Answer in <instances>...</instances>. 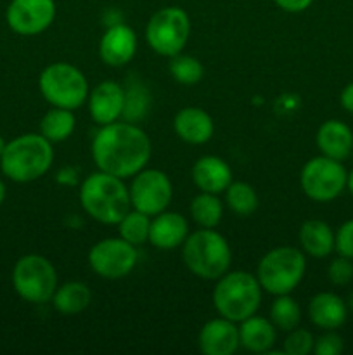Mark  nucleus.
Instances as JSON below:
<instances>
[{"mask_svg":"<svg viewBox=\"0 0 353 355\" xmlns=\"http://www.w3.org/2000/svg\"><path fill=\"white\" fill-rule=\"evenodd\" d=\"M75 114L71 110L52 106L40 121V134L51 142H62L75 132Z\"/></svg>","mask_w":353,"mask_h":355,"instance_id":"nucleus-25","label":"nucleus"},{"mask_svg":"<svg viewBox=\"0 0 353 355\" xmlns=\"http://www.w3.org/2000/svg\"><path fill=\"white\" fill-rule=\"evenodd\" d=\"M315 338L308 329L294 328L287 331L286 340L282 343V352L287 355H308L314 352Z\"/></svg>","mask_w":353,"mask_h":355,"instance_id":"nucleus-31","label":"nucleus"},{"mask_svg":"<svg viewBox=\"0 0 353 355\" xmlns=\"http://www.w3.org/2000/svg\"><path fill=\"white\" fill-rule=\"evenodd\" d=\"M87 101H89V113L92 120L97 125H107L123 116L127 92L120 83L107 80L93 87Z\"/></svg>","mask_w":353,"mask_h":355,"instance_id":"nucleus-14","label":"nucleus"},{"mask_svg":"<svg viewBox=\"0 0 353 355\" xmlns=\"http://www.w3.org/2000/svg\"><path fill=\"white\" fill-rule=\"evenodd\" d=\"M173 130L187 144H206L215 132L213 118L201 107H183L173 118Z\"/></svg>","mask_w":353,"mask_h":355,"instance_id":"nucleus-19","label":"nucleus"},{"mask_svg":"<svg viewBox=\"0 0 353 355\" xmlns=\"http://www.w3.org/2000/svg\"><path fill=\"white\" fill-rule=\"evenodd\" d=\"M298 239L303 253L314 257V259H325L331 255L336 248V234L332 232L331 225L324 220L311 218L301 224Z\"/></svg>","mask_w":353,"mask_h":355,"instance_id":"nucleus-23","label":"nucleus"},{"mask_svg":"<svg viewBox=\"0 0 353 355\" xmlns=\"http://www.w3.org/2000/svg\"><path fill=\"white\" fill-rule=\"evenodd\" d=\"M277 340V328L270 319L262 315H249L239 322V345L253 354H266Z\"/></svg>","mask_w":353,"mask_h":355,"instance_id":"nucleus-22","label":"nucleus"},{"mask_svg":"<svg viewBox=\"0 0 353 355\" xmlns=\"http://www.w3.org/2000/svg\"><path fill=\"white\" fill-rule=\"evenodd\" d=\"M38 89L51 106L78 110L89 97V82L76 66L69 62H52L38 78Z\"/></svg>","mask_w":353,"mask_h":355,"instance_id":"nucleus-7","label":"nucleus"},{"mask_svg":"<svg viewBox=\"0 0 353 355\" xmlns=\"http://www.w3.org/2000/svg\"><path fill=\"white\" fill-rule=\"evenodd\" d=\"M346 307H348V309H350V311H352V312H353V293H352V295H350V298H348V304H346Z\"/></svg>","mask_w":353,"mask_h":355,"instance_id":"nucleus-40","label":"nucleus"},{"mask_svg":"<svg viewBox=\"0 0 353 355\" xmlns=\"http://www.w3.org/2000/svg\"><path fill=\"white\" fill-rule=\"evenodd\" d=\"M170 75L182 85H196L203 80L204 66L201 64L199 59L192 55L176 54L170 61Z\"/></svg>","mask_w":353,"mask_h":355,"instance_id":"nucleus-30","label":"nucleus"},{"mask_svg":"<svg viewBox=\"0 0 353 355\" xmlns=\"http://www.w3.org/2000/svg\"><path fill=\"white\" fill-rule=\"evenodd\" d=\"M346 187H348V191L352 193V196H353V170L348 173V179H346Z\"/></svg>","mask_w":353,"mask_h":355,"instance_id":"nucleus-37","label":"nucleus"},{"mask_svg":"<svg viewBox=\"0 0 353 355\" xmlns=\"http://www.w3.org/2000/svg\"><path fill=\"white\" fill-rule=\"evenodd\" d=\"M327 277L334 286H346L353 279V263L346 257L339 255L327 267Z\"/></svg>","mask_w":353,"mask_h":355,"instance_id":"nucleus-32","label":"nucleus"},{"mask_svg":"<svg viewBox=\"0 0 353 355\" xmlns=\"http://www.w3.org/2000/svg\"><path fill=\"white\" fill-rule=\"evenodd\" d=\"M151 139L132 121L100 125L92 141V158L97 168L130 179L151 159Z\"/></svg>","mask_w":353,"mask_h":355,"instance_id":"nucleus-1","label":"nucleus"},{"mask_svg":"<svg viewBox=\"0 0 353 355\" xmlns=\"http://www.w3.org/2000/svg\"><path fill=\"white\" fill-rule=\"evenodd\" d=\"M182 260L196 277L217 281L230 270L232 250L220 232L201 227L199 231L190 232L183 241Z\"/></svg>","mask_w":353,"mask_h":355,"instance_id":"nucleus-4","label":"nucleus"},{"mask_svg":"<svg viewBox=\"0 0 353 355\" xmlns=\"http://www.w3.org/2000/svg\"><path fill=\"white\" fill-rule=\"evenodd\" d=\"M138 260L137 246L123 238H107L96 243L89 252V266L104 279H121L135 269Z\"/></svg>","mask_w":353,"mask_h":355,"instance_id":"nucleus-12","label":"nucleus"},{"mask_svg":"<svg viewBox=\"0 0 353 355\" xmlns=\"http://www.w3.org/2000/svg\"><path fill=\"white\" fill-rule=\"evenodd\" d=\"M190 175H192L194 184H196V187L201 193H225V189L232 182L230 165L225 159L213 155L201 156L192 165Z\"/></svg>","mask_w":353,"mask_h":355,"instance_id":"nucleus-18","label":"nucleus"},{"mask_svg":"<svg viewBox=\"0 0 353 355\" xmlns=\"http://www.w3.org/2000/svg\"><path fill=\"white\" fill-rule=\"evenodd\" d=\"M225 203L239 217H249L258 208L260 198L251 184L232 180L230 186L225 189Z\"/></svg>","mask_w":353,"mask_h":355,"instance_id":"nucleus-27","label":"nucleus"},{"mask_svg":"<svg viewBox=\"0 0 353 355\" xmlns=\"http://www.w3.org/2000/svg\"><path fill=\"white\" fill-rule=\"evenodd\" d=\"M339 255L353 260V218L345 222L336 232V248Z\"/></svg>","mask_w":353,"mask_h":355,"instance_id":"nucleus-34","label":"nucleus"},{"mask_svg":"<svg viewBox=\"0 0 353 355\" xmlns=\"http://www.w3.org/2000/svg\"><path fill=\"white\" fill-rule=\"evenodd\" d=\"M10 30L23 37H33L47 30L55 19L54 0H10L6 10Z\"/></svg>","mask_w":353,"mask_h":355,"instance_id":"nucleus-13","label":"nucleus"},{"mask_svg":"<svg viewBox=\"0 0 353 355\" xmlns=\"http://www.w3.org/2000/svg\"><path fill=\"white\" fill-rule=\"evenodd\" d=\"M137 37L130 26L123 23L111 24L99 42V55L104 64L121 68L135 58Z\"/></svg>","mask_w":353,"mask_h":355,"instance_id":"nucleus-15","label":"nucleus"},{"mask_svg":"<svg viewBox=\"0 0 353 355\" xmlns=\"http://www.w3.org/2000/svg\"><path fill=\"white\" fill-rule=\"evenodd\" d=\"M80 203L85 214L104 225H118L130 211V191L123 179L111 173L93 172L80 186Z\"/></svg>","mask_w":353,"mask_h":355,"instance_id":"nucleus-2","label":"nucleus"},{"mask_svg":"<svg viewBox=\"0 0 353 355\" xmlns=\"http://www.w3.org/2000/svg\"><path fill=\"white\" fill-rule=\"evenodd\" d=\"M343 338L334 331H327L320 338L315 340L314 352L317 355H339L343 352Z\"/></svg>","mask_w":353,"mask_h":355,"instance_id":"nucleus-33","label":"nucleus"},{"mask_svg":"<svg viewBox=\"0 0 353 355\" xmlns=\"http://www.w3.org/2000/svg\"><path fill=\"white\" fill-rule=\"evenodd\" d=\"M189 236V222L176 211H161L154 215L149 227V243L158 250H175Z\"/></svg>","mask_w":353,"mask_h":355,"instance_id":"nucleus-17","label":"nucleus"},{"mask_svg":"<svg viewBox=\"0 0 353 355\" xmlns=\"http://www.w3.org/2000/svg\"><path fill=\"white\" fill-rule=\"evenodd\" d=\"M149 227H151V217L135 210V208L118 222L120 238H123L125 241L134 246L144 245L145 241H149Z\"/></svg>","mask_w":353,"mask_h":355,"instance_id":"nucleus-29","label":"nucleus"},{"mask_svg":"<svg viewBox=\"0 0 353 355\" xmlns=\"http://www.w3.org/2000/svg\"><path fill=\"white\" fill-rule=\"evenodd\" d=\"M3 200H6V184L0 179V205L3 203Z\"/></svg>","mask_w":353,"mask_h":355,"instance_id":"nucleus-38","label":"nucleus"},{"mask_svg":"<svg viewBox=\"0 0 353 355\" xmlns=\"http://www.w3.org/2000/svg\"><path fill=\"white\" fill-rule=\"evenodd\" d=\"M6 144H7V142L3 141V137H2V135H0V158H2V155H3V149H6Z\"/></svg>","mask_w":353,"mask_h":355,"instance_id":"nucleus-39","label":"nucleus"},{"mask_svg":"<svg viewBox=\"0 0 353 355\" xmlns=\"http://www.w3.org/2000/svg\"><path fill=\"white\" fill-rule=\"evenodd\" d=\"M262 291L263 288L256 274L228 270L217 279L211 300L221 318L241 322L258 312L262 304Z\"/></svg>","mask_w":353,"mask_h":355,"instance_id":"nucleus-5","label":"nucleus"},{"mask_svg":"<svg viewBox=\"0 0 353 355\" xmlns=\"http://www.w3.org/2000/svg\"><path fill=\"white\" fill-rule=\"evenodd\" d=\"M54 162V148L42 134H23L7 142L0 158V170L17 184L38 180Z\"/></svg>","mask_w":353,"mask_h":355,"instance_id":"nucleus-3","label":"nucleus"},{"mask_svg":"<svg viewBox=\"0 0 353 355\" xmlns=\"http://www.w3.org/2000/svg\"><path fill=\"white\" fill-rule=\"evenodd\" d=\"M190 37L189 14L180 7H163L152 14L145 26V40L159 55L173 58L180 54Z\"/></svg>","mask_w":353,"mask_h":355,"instance_id":"nucleus-9","label":"nucleus"},{"mask_svg":"<svg viewBox=\"0 0 353 355\" xmlns=\"http://www.w3.org/2000/svg\"><path fill=\"white\" fill-rule=\"evenodd\" d=\"M197 347L204 355H232L239 349V326L227 318L208 321L197 335Z\"/></svg>","mask_w":353,"mask_h":355,"instance_id":"nucleus-16","label":"nucleus"},{"mask_svg":"<svg viewBox=\"0 0 353 355\" xmlns=\"http://www.w3.org/2000/svg\"><path fill=\"white\" fill-rule=\"evenodd\" d=\"M190 217L199 227L215 229L224 217V203L220 201L218 194L199 193L190 201Z\"/></svg>","mask_w":353,"mask_h":355,"instance_id":"nucleus-26","label":"nucleus"},{"mask_svg":"<svg viewBox=\"0 0 353 355\" xmlns=\"http://www.w3.org/2000/svg\"><path fill=\"white\" fill-rule=\"evenodd\" d=\"M317 148L324 156L332 159L348 158L353 151V132L346 123L339 120H327L317 130Z\"/></svg>","mask_w":353,"mask_h":355,"instance_id":"nucleus-21","label":"nucleus"},{"mask_svg":"<svg viewBox=\"0 0 353 355\" xmlns=\"http://www.w3.org/2000/svg\"><path fill=\"white\" fill-rule=\"evenodd\" d=\"M308 318L311 324L324 331H334L345 324L348 318V307L341 297L329 291L317 293L308 304Z\"/></svg>","mask_w":353,"mask_h":355,"instance_id":"nucleus-20","label":"nucleus"},{"mask_svg":"<svg viewBox=\"0 0 353 355\" xmlns=\"http://www.w3.org/2000/svg\"><path fill=\"white\" fill-rule=\"evenodd\" d=\"M52 305L62 315H76L85 311L92 302V290L80 281H68L55 288Z\"/></svg>","mask_w":353,"mask_h":355,"instance_id":"nucleus-24","label":"nucleus"},{"mask_svg":"<svg viewBox=\"0 0 353 355\" xmlns=\"http://www.w3.org/2000/svg\"><path fill=\"white\" fill-rule=\"evenodd\" d=\"M277 3V7H280L282 10L291 14H298V12H303L307 10L308 7L311 6L314 0H273Z\"/></svg>","mask_w":353,"mask_h":355,"instance_id":"nucleus-35","label":"nucleus"},{"mask_svg":"<svg viewBox=\"0 0 353 355\" xmlns=\"http://www.w3.org/2000/svg\"><path fill=\"white\" fill-rule=\"evenodd\" d=\"M132 208L154 217L170 207L173 198V186L163 170L142 168L135 173L130 186Z\"/></svg>","mask_w":353,"mask_h":355,"instance_id":"nucleus-11","label":"nucleus"},{"mask_svg":"<svg viewBox=\"0 0 353 355\" xmlns=\"http://www.w3.org/2000/svg\"><path fill=\"white\" fill-rule=\"evenodd\" d=\"M305 270L307 259L300 248L277 246L262 257L256 267V277L266 293L279 297L296 290L305 277Z\"/></svg>","mask_w":353,"mask_h":355,"instance_id":"nucleus-6","label":"nucleus"},{"mask_svg":"<svg viewBox=\"0 0 353 355\" xmlns=\"http://www.w3.org/2000/svg\"><path fill=\"white\" fill-rule=\"evenodd\" d=\"M270 321L280 331H291L301 322V307L289 295H279L270 305Z\"/></svg>","mask_w":353,"mask_h":355,"instance_id":"nucleus-28","label":"nucleus"},{"mask_svg":"<svg viewBox=\"0 0 353 355\" xmlns=\"http://www.w3.org/2000/svg\"><path fill=\"white\" fill-rule=\"evenodd\" d=\"M339 103H341L343 110H346L348 113L353 114V82L348 83L345 89L341 90V96H339Z\"/></svg>","mask_w":353,"mask_h":355,"instance_id":"nucleus-36","label":"nucleus"},{"mask_svg":"<svg viewBox=\"0 0 353 355\" xmlns=\"http://www.w3.org/2000/svg\"><path fill=\"white\" fill-rule=\"evenodd\" d=\"M12 286L30 304H47L57 288V272L48 259L38 253L21 257L12 269Z\"/></svg>","mask_w":353,"mask_h":355,"instance_id":"nucleus-8","label":"nucleus"},{"mask_svg":"<svg viewBox=\"0 0 353 355\" xmlns=\"http://www.w3.org/2000/svg\"><path fill=\"white\" fill-rule=\"evenodd\" d=\"M346 179L348 172L343 163L324 155L308 159L300 173L301 189L307 198L317 203L336 200L346 189Z\"/></svg>","mask_w":353,"mask_h":355,"instance_id":"nucleus-10","label":"nucleus"}]
</instances>
